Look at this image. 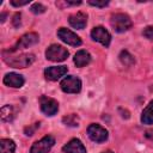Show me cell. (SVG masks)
<instances>
[{"label": "cell", "instance_id": "cell-15", "mask_svg": "<svg viewBox=\"0 0 153 153\" xmlns=\"http://www.w3.org/2000/svg\"><path fill=\"white\" fill-rule=\"evenodd\" d=\"M74 63L76 67H84L91 62V55L86 50H79L74 55Z\"/></svg>", "mask_w": 153, "mask_h": 153}, {"label": "cell", "instance_id": "cell-28", "mask_svg": "<svg viewBox=\"0 0 153 153\" xmlns=\"http://www.w3.org/2000/svg\"><path fill=\"white\" fill-rule=\"evenodd\" d=\"M66 4H67V5H80L81 1H67Z\"/></svg>", "mask_w": 153, "mask_h": 153}, {"label": "cell", "instance_id": "cell-10", "mask_svg": "<svg viewBox=\"0 0 153 153\" xmlns=\"http://www.w3.org/2000/svg\"><path fill=\"white\" fill-rule=\"evenodd\" d=\"M39 104L42 112L45 114L47 116H54L59 110V103L55 99L47 96H42L39 98Z\"/></svg>", "mask_w": 153, "mask_h": 153}, {"label": "cell", "instance_id": "cell-8", "mask_svg": "<svg viewBox=\"0 0 153 153\" xmlns=\"http://www.w3.org/2000/svg\"><path fill=\"white\" fill-rule=\"evenodd\" d=\"M57 37L62 42H65V43H67L72 47H79L81 44L80 37L76 33H74L73 31H71L66 27H61V29L57 30Z\"/></svg>", "mask_w": 153, "mask_h": 153}, {"label": "cell", "instance_id": "cell-22", "mask_svg": "<svg viewBox=\"0 0 153 153\" xmlns=\"http://www.w3.org/2000/svg\"><path fill=\"white\" fill-rule=\"evenodd\" d=\"M87 2H88L91 6H96V7H105V6L109 4L108 0H102V1H98V0H88Z\"/></svg>", "mask_w": 153, "mask_h": 153}, {"label": "cell", "instance_id": "cell-9", "mask_svg": "<svg viewBox=\"0 0 153 153\" xmlns=\"http://www.w3.org/2000/svg\"><path fill=\"white\" fill-rule=\"evenodd\" d=\"M91 37L93 41L99 42L100 44H103L104 47H109L110 42H111V35L110 32L103 27V26H96L92 29L91 31Z\"/></svg>", "mask_w": 153, "mask_h": 153}, {"label": "cell", "instance_id": "cell-18", "mask_svg": "<svg viewBox=\"0 0 153 153\" xmlns=\"http://www.w3.org/2000/svg\"><path fill=\"white\" fill-rule=\"evenodd\" d=\"M0 117L2 120V122H10L13 120L14 117V111H13V108L12 105H5L1 108L0 110Z\"/></svg>", "mask_w": 153, "mask_h": 153}, {"label": "cell", "instance_id": "cell-19", "mask_svg": "<svg viewBox=\"0 0 153 153\" xmlns=\"http://www.w3.org/2000/svg\"><path fill=\"white\" fill-rule=\"evenodd\" d=\"M118 57H120V61H121L124 66H128V67L133 66V65H134V62H135V60H134L133 55H130L127 50H122Z\"/></svg>", "mask_w": 153, "mask_h": 153}, {"label": "cell", "instance_id": "cell-3", "mask_svg": "<svg viewBox=\"0 0 153 153\" xmlns=\"http://www.w3.org/2000/svg\"><path fill=\"white\" fill-rule=\"evenodd\" d=\"M68 55H69L68 50L66 48H63L62 45H59V44H51L45 50V57L50 61H54V62L65 61L68 57Z\"/></svg>", "mask_w": 153, "mask_h": 153}, {"label": "cell", "instance_id": "cell-23", "mask_svg": "<svg viewBox=\"0 0 153 153\" xmlns=\"http://www.w3.org/2000/svg\"><path fill=\"white\" fill-rule=\"evenodd\" d=\"M38 127H39V123H35V124H33V126H31V127H26V128H25V130H24L25 135H27V136L33 135L35 130H36Z\"/></svg>", "mask_w": 153, "mask_h": 153}, {"label": "cell", "instance_id": "cell-12", "mask_svg": "<svg viewBox=\"0 0 153 153\" xmlns=\"http://www.w3.org/2000/svg\"><path fill=\"white\" fill-rule=\"evenodd\" d=\"M68 22H69L71 26H73L74 29L81 30L87 24V14L84 13V12H76V13L69 16Z\"/></svg>", "mask_w": 153, "mask_h": 153}, {"label": "cell", "instance_id": "cell-1", "mask_svg": "<svg viewBox=\"0 0 153 153\" xmlns=\"http://www.w3.org/2000/svg\"><path fill=\"white\" fill-rule=\"evenodd\" d=\"M4 60L7 65L14 68H26L35 61L33 54H22V55H6L4 54Z\"/></svg>", "mask_w": 153, "mask_h": 153}, {"label": "cell", "instance_id": "cell-7", "mask_svg": "<svg viewBox=\"0 0 153 153\" xmlns=\"http://www.w3.org/2000/svg\"><path fill=\"white\" fill-rule=\"evenodd\" d=\"M87 135L94 142H104L108 139V130L99 124L92 123L87 127Z\"/></svg>", "mask_w": 153, "mask_h": 153}, {"label": "cell", "instance_id": "cell-21", "mask_svg": "<svg viewBox=\"0 0 153 153\" xmlns=\"http://www.w3.org/2000/svg\"><path fill=\"white\" fill-rule=\"evenodd\" d=\"M31 12L35 13V14H41V13H44L45 12V6H43L42 4H38V2H35L32 6H31Z\"/></svg>", "mask_w": 153, "mask_h": 153}, {"label": "cell", "instance_id": "cell-14", "mask_svg": "<svg viewBox=\"0 0 153 153\" xmlns=\"http://www.w3.org/2000/svg\"><path fill=\"white\" fill-rule=\"evenodd\" d=\"M4 84L10 87L19 88L24 85V78H23V75L17 74V73H7L4 76Z\"/></svg>", "mask_w": 153, "mask_h": 153}, {"label": "cell", "instance_id": "cell-29", "mask_svg": "<svg viewBox=\"0 0 153 153\" xmlns=\"http://www.w3.org/2000/svg\"><path fill=\"white\" fill-rule=\"evenodd\" d=\"M5 18H6V13H2V14H1V18H0V19H1L0 22L4 23V22H5Z\"/></svg>", "mask_w": 153, "mask_h": 153}, {"label": "cell", "instance_id": "cell-24", "mask_svg": "<svg viewBox=\"0 0 153 153\" xmlns=\"http://www.w3.org/2000/svg\"><path fill=\"white\" fill-rule=\"evenodd\" d=\"M142 35H143L146 38H148V39H153V26H147V27H145L143 31H142Z\"/></svg>", "mask_w": 153, "mask_h": 153}, {"label": "cell", "instance_id": "cell-30", "mask_svg": "<svg viewBox=\"0 0 153 153\" xmlns=\"http://www.w3.org/2000/svg\"><path fill=\"white\" fill-rule=\"evenodd\" d=\"M103 153H112L111 151H105V152H103Z\"/></svg>", "mask_w": 153, "mask_h": 153}, {"label": "cell", "instance_id": "cell-27", "mask_svg": "<svg viewBox=\"0 0 153 153\" xmlns=\"http://www.w3.org/2000/svg\"><path fill=\"white\" fill-rule=\"evenodd\" d=\"M145 137H147L148 140H152V141H153V129L146 130V131H145Z\"/></svg>", "mask_w": 153, "mask_h": 153}, {"label": "cell", "instance_id": "cell-13", "mask_svg": "<svg viewBox=\"0 0 153 153\" xmlns=\"http://www.w3.org/2000/svg\"><path fill=\"white\" fill-rule=\"evenodd\" d=\"M65 153H86V148L79 139H72L62 148Z\"/></svg>", "mask_w": 153, "mask_h": 153}, {"label": "cell", "instance_id": "cell-16", "mask_svg": "<svg viewBox=\"0 0 153 153\" xmlns=\"http://www.w3.org/2000/svg\"><path fill=\"white\" fill-rule=\"evenodd\" d=\"M141 122L143 124H153V100H151L143 109L141 114Z\"/></svg>", "mask_w": 153, "mask_h": 153}, {"label": "cell", "instance_id": "cell-2", "mask_svg": "<svg viewBox=\"0 0 153 153\" xmlns=\"http://www.w3.org/2000/svg\"><path fill=\"white\" fill-rule=\"evenodd\" d=\"M110 24H111L112 29L116 32H124V31L129 30L133 25L131 19L129 18V16H127L124 13L112 14L111 18H110Z\"/></svg>", "mask_w": 153, "mask_h": 153}, {"label": "cell", "instance_id": "cell-11", "mask_svg": "<svg viewBox=\"0 0 153 153\" xmlns=\"http://www.w3.org/2000/svg\"><path fill=\"white\" fill-rule=\"evenodd\" d=\"M66 73H67L66 66H51V67L45 68V71H44L45 78L48 80H51V81H56L57 79L63 76Z\"/></svg>", "mask_w": 153, "mask_h": 153}, {"label": "cell", "instance_id": "cell-4", "mask_svg": "<svg viewBox=\"0 0 153 153\" xmlns=\"http://www.w3.org/2000/svg\"><path fill=\"white\" fill-rule=\"evenodd\" d=\"M54 145H55V139L51 135H45L44 137L36 141L31 146L30 153H49V151Z\"/></svg>", "mask_w": 153, "mask_h": 153}, {"label": "cell", "instance_id": "cell-25", "mask_svg": "<svg viewBox=\"0 0 153 153\" xmlns=\"http://www.w3.org/2000/svg\"><path fill=\"white\" fill-rule=\"evenodd\" d=\"M29 2H30V0H11V5L14 7L24 6V5H27Z\"/></svg>", "mask_w": 153, "mask_h": 153}, {"label": "cell", "instance_id": "cell-20", "mask_svg": "<svg viewBox=\"0 0 153 153\" xmlns=\"http://www.w3.org/2000/svg\"><path fill=\"white\" fill-rule=\"evenodd\" d=\"M62 122L68 127H78L79 126V117L75 114H71V115L65 116L62 118Z\"/></svg>", "mask_w": 153, "mask_h": 153}, {"label": "cell", "instance_id": "cell-6", "mask_svg": "<svg viewBox=\"0 0 153 153\" xmlns=\"http://www.w3.org/2000/svg\"><path fill=\"white\" fill-rule=\"evenodd\" d=\"M60 86L66 93H78L81 90V80L74 75H68L60 82Z\"/></svg>", "mask_w": 153, "mask_h": 153}, {"label": "cell", "instance_id": "cell-26", "mask_svg": "<svg viewBox=\"0 0 153 153\" xmlns=\"http://www.w3.org/2000/svg\"><path fill=\"white\" fill-rule=\"evenodd\" d=\"M12 23H13V26H16V27H18V26L20 25V13H16V14L13 16Z\"/></svg>", "mask_w": 153, "mask_h": 153}, {"label": "cell", "instance_id": "cell-5", "mask_svg": "<svg viewBox=\"0 0 153 153\" xmlns=\"http://www.w3.org/2000/svg\"><path fill=\"white\" fill-rule=\"evenodd\" d=\"M39 41V36L36 33V32H29V33H25L23 35L19 41L16 43V45L12 47V49H10L8 51L10 53H14L19 49H24V48H29L33 44H36L37 42Z\"/></svg>", "mask_w": 153, "mask_h": 153}, {"label": "cell", "instance_id": "cell-17", "mask_svg": "<svg viewBox=\"0 0 153 153\" xmlns=\"http://www.w3.org/2000/svg\"><path fill=\"white\" fill-rule=\"evenodd\" d=\"M16 149V143L11 139L0 140V153H13Z\"/></svg>", "mask_w": 153, "mask_h": 153}]
</instances>
